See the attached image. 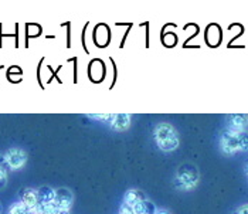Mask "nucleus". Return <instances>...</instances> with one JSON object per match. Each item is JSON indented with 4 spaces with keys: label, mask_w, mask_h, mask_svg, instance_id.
<instances>
[{
    "label": "nucleus",
    "mask_w": 248,
    "mask_h": 214,
    "mask_svg": "<svg viewBox=\"0 0 248 214\" xmlns=\"http://www.w3.org/2000/svg\"><path fill=\"white\" fill-rule=\"evenodd\" d=\"M9 214H30V210L20 201V203H15L9 209Z\"/></svg>",
    "instance_id": "nucleus-12"
},
{
    "label": "nucleus",
    "mask_w": 248,
    "mask_h": 214,
    "mask_svg": "<svg viewBox=\"0 0 248 214\" xmlns=\"http://www.w3.org/2000/svg\"><path fill=\"white\" fill-rule=\"evenodd\" d=\"M131 119H132V117L129 114H114V118L109 123H111V128L114 131L124 132L131 126Z\"/></svg>",
    "instance_id": "nucleus-7"
},
{
    "label": "nucleus",
    "mask_w": 248,
    "mask_h": 214,
    "mask_svg": "<svg viewBox=\"0 0 248 214\" xmlns=\"http://www.w3.org/2000/svg\"><path fill=\"white\" fill-rule=\"evenodd\" d=\"M30 214H40L37 210H30Z\"/></svg>",
    "instance_id": "nucleus-21"
},
{
    "label": "nucleus",
    "mask_w": 248,
    "mask_h": 214,
    "mask_svg": "<svg viewBox=\"0 0 248 214\" xmlns=\"http://www.w3.org/2000/svg\"><path fill=\"white\" fill-rule=\"evenodd\" d=\"M4 165H7L6 163V159H4V156L0 155V168H4Z\"/></svg>",
    "instance_id": "nucleus-18"
},
{
    "label": "nucleus",
    "mask_w": 248,
    "mask_h": 214,
    "mask_svg": "<svg viewBox=\"0 0 248 214\" xmlns=\"http://www.w3.org/2000/svg\"><path fill=\"white\" fill-rule=\"evenodd\" d=\"M58 214H70V210H61Z\"/></svg>",
    "instance_id": "nucleus-20"
},
{
    "label": "nucleus",
    "mask_w": 248,
    "mask_h": 214,
    "mask_svg": "<svg viewBox=\"0 0 248 214\" xmlns=\"http://www.w3.org/2000/svg\"><path fill=\"white\" fill-rule=\"evenodd\" d=\"M34 210H37L40 214H58L61 212L54 203H50V204H38L37 209H34Z\"/></svg>",
    "instance_id": "nucleus-11"
},
{
    "label": "nucleus",
    "mask_w": 248,
    "mask_h": 214,
    "mask_svg": "<svg viewBox=\"0 0 248 214\" xmlns=\"http://www.w3.org/2000/svg\"><path fill=\"white\" fill-rule=\"evenodd\" d=\"M21 203L29 209V210H34L37 209L38 206V196L37 190H33V189H24L21 193Z\"/></svg>",
    "instance_id": "nucleus-8"
},
{
    "label": "nucleus",
    "mask_w": 248,
    "mask_h": 214,
    "mask_svg": "<svg viewBox=\"0 0 248 214\" xmlns=\"http://www.w3.org/2000/svg\"><path fill=\"white\" fill-rule=\"evenodd\" d=\"M221 151L226 155H234L237 152H241V142H240V132H231L224 131L220 139Z\"/></svg>",
    "instance_id": "nucleus-3"
},
{
    "label": "nucleus",
    "mask_w": 248,
    "mask_h": 214,
    "mask_svg": "<svg viewBox=\"0 0 248 214\" xmlns=\"http://www.w3.org/2000/svg\"><path fill=\"white\" fill-rule=\"evenodd\" d=\"M4 159H6V163H7V166L10 169L19 170L27 162V153L24 151L19 149V148H12V149H9L6 152Z\"/></svg>",
    "instance_id": "nucleus-4"
},
{
    "label": "nucleus",
    "mask_w": 248,
    "mask_h": 214,
    "mask_svg": "<svg viewBox=\"0 0 248 214\" xmlns=\"http://www.w3.org/2000/svg\"><path fill=\"white\" fill-rule=\"evenodd\" d=\"M38 204H50L56 199V190L50 186H41L37 189Z\"/></svg>",
    "instance_id": "nucleus-9"
},
{
    "label": "nucleus",
    "mask_w": 248,
    "mask_h": 214,
    "mask_svg": "<svg viewBox=\"0 0 248 214\" xmlns=\"http://www.w3.org/2000/svg\"><path fill=\"white\" fill-rule=\"evenodd\" d=\"M145 197L140 195L139 190H129L126 195H125V206L128 207H134L135 204L140 200H143Z\"/></svg>",
    "instance_id": "nucleus-10"
},
{
    "label": "nucleus",
    "mask_w": 248,
    "mask_h": 214,
    "mask_svg": "<svg viewBox=\"0 0 248 214\" xmlns=\"http://www.w3.org/2000/svg\"><path fill=\"white\" fill-rule=\"evenodd\" d=\"M200 173L197 168L191 163H185L179 166L174 176V186L179 190H191L199 184Z\"/></svg>",
    "instance_id": "nucleus-2"
},
{
    "label": "nucleus",
    "mask_w": 248,
    "mask_h": 214,
    "mask_svg": "<svg viewBox=\"0 0 248 214\" xmlns=\"http://www.w3.org/2000/svg\"><path fill=\"white\" fill-rule=\"evenodd\" d=\"M0 212H1V206H0Z\"/></svg>",
    "instance_id": "nucleus-23"
},
{
    "label": "nucleus",
    "mask_w": 248,
    "mask_h": 214,
    "mask_svg": "<svg viewBox=\"0 0 248 214\" xmlns=\"http://www.w3.org/2000/svg\"><path fill=\"white\" fill-rule=\"evenodd\" d=\"M88 118L96 119V121H108V122H111L112 118H114V114H111V115H88Z\"/></svg>",
    "instance_id": "nucleus-15"
},
{
    "label": "nucleus",
    "mask_w": 248,
    "mask_h": 214,
    "mask_svg": "<svg viewBox=\"0 0 248 214\" xmlns=\"http://www.w3.org/2000/svg\"><path fill=\"white\" fill-rule=\"evenodd\" d=\"M240 142H241V152L248 151V132H240Z\"/></svg>",
    "instance_id": "nucleus-14"
},
{
    "label": "nucleus",
    "mask_w": 248,
    "mask_h": 214,
    "mask_svg": "<svg viewBox=\"0 0 248 214\" xmlns=\"http://www.w3.org/2000/svg\"><path fill=\"white\" fill-rule=\"evenodd\" d=\"M238 214H248V204H244L243 207H240Z\"/></svg>",
    "instance_id": "nucleus-17"
},
{
    "label": "nucleus",
    "mask_w": 248,
    "mask_h": 214,
    "mask_svg": "<svg viewBox=\"0 0 248 214\" xmlns=\"http://www.w3.org/2000/svg\"><path fill=\"white\" fill-rule=\"evenodd\" d=\"M246 169H247V175H248V163H247V168H246Z\"/></svg>",
    "instance_id": "nucleus-22"
},
{
    "label": "nucleus",
    "mask_w": 248,
    "mask_h": 214,
    "mask_svg": "<svg viewBox=\"0 0 248 214\" xmlns=\"http://www.w3.org/2000/svg\"><path fill=\"white\" fill-rule=\"evenodd\" d=\"M156 214H172L169 210H157V213Z\"/></svg>",
    "instance_id": "nucleus-19"
},
{
    "label": "nucleus",
    "mask_w": 248,
    "mask_h": 214,
    "mask_svg": "<svg viewBox=\"0 0 248 214\" xmlns=\"http://www.w3.org/2000/svg\"><path fill=\"white\" fill-rule=\"evenodd\" d=\"M153 137H155V140H156L159 149L163 152H172V151H176L179 148L180 140H179L174 126L170 123H166V122L157 123L155 131H153Z\"/></svg>",
    "instance_id": "nucleus-1"
},
{
    "label": "nucleus",
    "mask_w": 248,
    "mask_h": 214,
    "mask_svg": "<svg viewBox=\"0 0 248 214\" xmlns=\"http://www.w3.org/2000/svg\"><path fill=\"white\" fill-rule=\"evenodd\" d=\"M74 201V195L70 189L67 187H60L56 190V199H54V204L57 206L60 210H70Z\"/></svg>",
    "instance_id": "nucleus-5"
},
{
    "label": "nucleus",
    "mask_w": 248,
    "mask_h": 214,
    "mask_svg": "<svg viewBox=\"0 0 248 214\" xmlns=\"http://www.w3.org/2000/svg\"><path fill=\"white\" fill-rule=\"evenodd\" d=\"M6 180H7L6 168H0V187H3V186L6 184Z\"/></svg>",
    "instance_id": "nucleus-16"
},
{
    "label": "nucleus",
    "mask_w": 248,
    "mask_h": 214,
    "mask_svg": "<svg viewBox=\"0 0 248 214\" xmlns=\"http://www.w3.org/2000/svg\"><path fill=\"white\" fill-rule=\"evenodd\" d=\"M143 206H145V214H156L157 213V209L156 206L153 204L151 200H143Z\"/></svg>",
    "instance_id": "nucleus-13"
},
{
    "label": "nucleus",
    "mask_w": 248,
    "mask_h": 214,
    "mask_svg": "<svg viewBox=\"0 0 248 214\" xmlns=\"http://www.w3.org/2000/svg\"><path fill=\"white\" fill-rule=\"evenodd\" d=\"M248 125V115L234 114L227 117V131L231 132H244Z\"/></svg>",
    "instance_id": "nucleus-6"
}]
</instances>
